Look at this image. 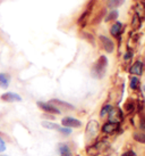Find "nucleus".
<instances>
[{
  "instance_id": "nucleus-1",
  "label": "nucleus",
  "mask_w": 145,
  "mask_h": 156,
  "mask_svg": "<svg viewBox=\"0 0 145 156\" xmlns=\"http://www.w3.org/2000/svg\"><path fill=\"white\" fill-rule=\"evenodd\" d=\"M107 67H108V58L104 55H101L96 59V62L94 63L93 67L91 69L92 76L95 79H102L104 76L106 72H107Z\"/></svg>"
},
{
  "instance_id": "nucleus-2",
  "label": "nucleus",
  "mask_w": 145,
  "mask_h": 156,
  "mask_svg": "<svg viewBox=\"0 0 145 156\" xmlns=\"http://www.w3.org/2000/svg\"><path fill=\"white\" fill-rule=\"evenodd\" d=\"M99 41H100V44L102 46V48L104 49V51L108 52V54H112V52L115 51V42H113V40L107 37V35L104 34H100L99 35Z\"/></svg>"
},
{
  "instance_id": "nucleus-3",
  "label": "nucleus",
  "mask_w": 145,
  "mask_h": 156,
  "mask_svg": "<svg viewBox=\"0 0 145 156\" xmlns=\"http://www.w3.org/2000/svg\"><path fill=\"white\" fill-rule=\"evenodd\" d=\"M40 108L42 109L43 112L48 113V114H53V115H59L61 114V111L60 108H58L57 106H55L53 104H51L50 101L49 103H44V101H38L36 103Z\"/></svg>"
},
{
  "instance_id": "nucleus-4",
  "label": "nucleus",
  "mask_w": 145,
  "mask_h": 156,
  "mask_svg": "<svg viewBox=\"0 0 145 156\" xmlns=\"http://www.w3.org/2000/svg\"><path fill=\"white\" fill-rule=\"evenodd\" d=\"M123 31H124V23L120 22V21H116L111 24L110 26V34L112 38H116V39H120V37L123 34Z\"/></svg>"
},
{
  "instance_id": "nucleus-5",
  "label": "nucleus",
  "mask_w": 145,
  "mask_h": 156,
  "mask_svg": "<svg viewBox=\"0 0 145 156\" xmlns=\"http://www.w3.org/2000/svg\"><path fill=\"white\" fill-rule=\"evenodd\" d=\"M106 146H108L107 143L100 141V143L95 144V145H92V146L86 148V154H87L89 156H99L100 155V153L104 149Z\"/></svg>"
},
{
  "instance_id": "nucleus-6",
  "label": "nucleus",
  "mask_w": 145,
  "mask_h": 156,
  "mask_svg": "<svg viewBox=\"0 0 145 156\" xmlns=\"http://www.w3.org/2000/svg\"><path fill=\"white\" fill-rule=\"evenodd\" d=\"M99 129H100V126H99L98 121L91 120L87 123V126H86V137L89 138L87 140H91L92 138H94L96 136V133H98Z\"/></svg>"
},
{
  "instance_id": "nucleus-7",
  "label": "nucleus",
  "mask_w": 145,
  "mask_h": 156,
  "mask_svg": "<svg viewBox=\"0 0 145 156\" xmlns=\"http://www.w3.org/2000/svg\"><path fill=\"white\" fill-rule=\"evenodd\" d=\"M109 117V121L110 122H116V123H120V122L124 120V113L120 108H115L112 107L111 111L108 114Z\"/></svg>"
},
{
  "instance_id": "nucleus-8",
  "label": "nucleus",
  "mask_w": 145,
  "mask_h": 156,
  "mask_svg": "<svg viewBox=\"0 0 145 156\" xmlns=\"http://www.w3.org/2000/svg\"><path fill=\"white\" fill-rule=\"evenodd\" d=\"M61 124L66 128H81L82 122L79 120H77L75 117L72 116H66L61 120Z\"/></svg>"
},
{
  "instance_id": "nucleus-9",
  "label": "nucleus",
  "mask_w": 145,
  "mask_h": 156,
  "mask_svg": "<svg viewBox=\"0 0 145 156\" xmlns=\"http://www.w3.org/2000/svg\"><path fill=\"white\" fill-rule=\"evenodd\" d=\"M144 71V63L142 61H136L129 67V73L135 76H141Z\"/></svg>"
},
{
  "instance_id": "nucleus-10",
  "label": "nucleus",
  "mask_w": 145,
  "mask_h": 156,
  "mask_svg": "<svg viewBox=\"0 0 145 156\" xmlns=\"http://www.w3.org/2000/svg\"><path fill=\"white\" fill-rule=\"evenodd\" d=\"M120 129V124L119 123H116V122H107V123H104L102 126V132L107 134H112L117 132V131Z\"/></svg>"
},
{
  "instance_id": "nucleus-11",
  "label": "nucleus",
  "mask_w": 145,
  "mask_h": 156,
  "mask_svg": "<svg viewBox=\"0 0 145 156\" xmlns=\"http://www.w3.org/2000/svg\"><path fill=\"white\" fill-rule=\"evenodd\" d=\"M1 100L6 103H16V101H22V97L16 92H5L1 95Z\"/></svg>"
},
{
  "instance_id": "nucleus-12",
  "label": "nucleus",
  "mask_w": 145,
  "mask_h": 156,
  "mask_svg": "<svg viewBox=\"0 0 145 156\" xmlns=\"http://www.w3.org/2000/svg\"><path fill=\"white\" fill-rule=\"evenodd\" d=\"M118 17H119V10L118 9H110L109 13L106 15L104 22H116V21H118Z\"/></svg>"
},
{
  "instance_id": "nucleus-13",
  "label": "nucleus",
  "mask_w": 145,
  "mask_h": 156,
  "mask_svg": "<svg viewBox=\"0 0 145 156\" xmlns=\"http://www.w3.org/2000/svg\"><path fill=\"white\" fill-rule=\"evenodd\" d=\"M10 83V75L7 73H0V88L7 89Z\"/></svg>"
},
{
  "instance_id": "nucleus-14",
  "label": "nucleus",
  "mask_w": 145,
  "mask_h": 156,
  "mask_svg": "<svg viewBox=\"0 0 145 156\" xmlns=\"http://www.w3.org/2000/svg\"><path fill=\"white\" fill-rule=\"evenodd\" d=\"M50 103H51V104H53L55 106L62 107V108H65V109H74V108H75L72 105L68 104V103H66V101H62V100H59V99H52Z\"/></svg>"
},
{
  "instance_id": "nucleus-15",
  "label": "nucleus",
  "mask_w": 145,
  "mask_h": 156,
  "mask_svg": "<svg viewBox=\"0 0 145 156\" xmlns=\"http://www.w3.org/2000/svg\"><path fill=\"white\" fill-rule=\"evenodd\" d=\"M129 87L134 91L138 90V88L141 87V81H140L138 76H135V75L130 76V79H129Z\"/></svg>"
},
{
  "instance_id": "nucleus-16",
  "label": "nucleus",
  "mask_w": 145,
  "mask_h": 156,
  "mask_svg": "<svg viewBox=\"0 0 145 156\" xmlns=\"http://www.w3.org/2000/svg\"><path fill=\"white\" fill-rule=\"evenodd\" d=\"M60 156H72V153L67 144H60L59 145Z\"/></svg>"
},
{
  "instance_id": "nucleus-17",
  "label": "nucleus",
  "mask_w": 145,
  "mask_h": 156,
  "mask_svg": "<svg viewBox=\"0 0 145 156\" xmlns=\"http://www.w3.org/2000/svg\"><path fill=\"white\" fill-rule=\"evenodd\" d=\"M125 4V0H108L107 6L109 9H118Z\"/></svg>"
},
{
  "instance_id": "nucleus-18",
  "label": "nucleus",
  "mask_w": 145,
  "mask_h": 156,
  "mask_svg": "<svg viewBox=\"0 0 145 156\" xmlns=\"http://www.w3.org/2000/svg\"><path fill=\"white\" fill-rule=\"evenodd\" d=\"M133 138L137 143H141L145 145V131H136V132H134Z\"/></svg>"
},
{
  "instance_id": "nucleus-19",
  "label": "nucleus",
  "mask_w": 145,
  "mask_h": 156,
  "mask_svg": "<svg viewBox=\"0 0 145 156\" xmlns=\"http://www.w3.org/2000/svg\"><path fill=\"white\" fill-rule=\"evenodd\" d=\"M41 124H42L43 128L50 129V130H58V128L60 126L59 124H57V123H52V122H49V121H43Z\"/></svg>"
},
{
  "instance_id": "nucleus-20",
  "label": "nucleus",
  "mask_w": 145,
  "mask_h": 156,
  "mask_svg": "<svg viewBox=\"0 0 145 156\" xmlns=\"http://www.w3.org/2000/svg\"><path fill=\"white\" fill-rule=\"evenodd\" d=\"M135 107H136V104H135V101L134 100H128L127 103L125 104V106H124V108H125V111L127 113H132V112H134V109H135Z\"/></svg>"
},
{
  "instance_id": "nucleus-21",
  "label": "nucleus",
  "mask_w": 145,
  "mask_h": 156,
  "mask_svg": "<svg viewBox=\"0 0 145 156\" xmlns=\"http://www.w3.org/2000/svg\"><path fill=\"white\" fill-rule=\"evenodd\" d=\"M111 108H112V106H111V105H109V104L103 105L102 108H101V111H100V116H101V117L107 116L108 114H109V112L111 111Z\"/></svg>"
},
{
  "instance_id": "nucleus-22",
  "label": "nucleus",
  "mask_w": 145,
  "mask_h": 156,
  "mask_svg": "<svg viewBox=\"0 0 145 156\" xmlns=\"http://www.w3.org/2000/svg\"><path fill=\"white\" fill-rule=\"evenodd\" d=\"M142 24V21H141V16L138 15V14H135L134 15V17H133V23L132 25L134 29H137V27H140Z\"/></svg>"
},
{
  "instance_id": "nucleus-23",
  "label": "nucleus",
  "mask_w": 145,
  "mask_h": 156,
  "mask_svg": "<svg viewBox=\"0 0 145 156\" xmlns=\"http://www.w3.org/2000/svg\"><path fill=\"white\" fill-rule=\"evenodd\" d=\"M57 131H59V132H61V133H64V134H70L72 133L70 128H66V126H59Z\"/></svg>"
},
{
  "instance_id": "nucleus-24",
  "label": "nucleus",
  "mask_w": 145,
  "mask_h": 156,
  "mask_svg": "<svg viewBox=\"0 0 145 156\" xmlns=\"http://www.w3.org/2000/svg\"><path fill=\"white\" fill-rule=\"evenodd\" d=\"M132 57H133V50H130V49H128L127 51L125 52V55H124V59L126 62L129 61V59H132Z\"/></svg>"
},
{
  "instance_id": "nucleus-25",
  "label": "nucleus",
  "mask_w": 145,
  "mask_h": 156,
  "mask_svg": "<svg viewBox=\"0 0 145 156\" xmlns=\"http://www.w3.org/2000/svg\"><path fill=\"white\" fill-rule=\"evenodd\" d=\"M140 129H141V131H145V115H143V116H141V119H140Z\"/></svg>"
},
{
  "instance_id": "nucleus-26",
  "label": "nucleus",
  "mask_w": 145,
  "mask_h": 156,
  "mask_svg": "<svg viewBox=\"0 0 145 156\" xmlns=\"http://www.w3.org/2000/svg\"><path fill=\"white\" fill-rule=\"evenodd\" d=\"M5 149H6V144H5V140L0 137V153L5 152Z\"/></svg>"
},
{
  "instance_id": "nucleus-27",
  "label": "nucleus",
  "mask_w": 145,
  "mask_h": 156,
  "mask_svg": "<svg viewBox=\"0 0 145 156\" xmlns=\"http://www.w3.org/2000/svg\"><path fill=\"white\" fill-rule=\"evenodd\" d=\"M121 156H137V155L134 151H127V152H125Z\"/></svg>"
},
{
  "instance_id": "nucleus-28",
  "label": "nucleus",
  "mask_w": 145,
  "mask_h": 156,
  "mask_svg": "<svg viewBox=\"0 0 145 156\" xmlns=\"http://www.w3.org/2000/svg\"><path fill=\"white\" fill-rule=\"evenodd\" d=\"M143 91L145 92V86H143Z\"/></svg>"
},
{
  "instance_id": "nucleus-29",
  "label": "nucleus",
  "mask_w": 145,
  "mask_h": 156,
  "mask_svg": "<svg viewBox=\"0 0 145 156\" xmlns=\"http://www.w3.org/2000/svg\"><path fill=\"white\" fill-rule=\"evenodd\" d=\"M1 156H7V155H1Z\"/></svg>"
}]
</instances>
